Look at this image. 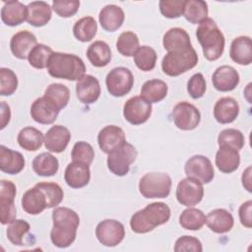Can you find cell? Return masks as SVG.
Wrapping results in <instances>:
<instances>
[{"label":"cell","mask_w":252,"mask_h":252,"mask_svg":"<svg viewBox=\"0 0 252 252\" xmlns=\"http://www.w3.org/2000/svg\"><path fill=\"white\" fill-rule=\"evenodd\" d=\"M216 165L220 171L223 173H231L235 171L240 163V156L238 151L221 146L216 154Z\"/></svg>","instance_id":"cell-31"},{"label":"cell","mask_w":252,"mask_h":252,"mask_svg":"<svg viewBox=\"0 0 252 252\" xmlns=\"http://www.w3.org/2000/svg\"><path fill=\"white\" fill-rule=\"evenodd\" d=\"M208 227L216 233H225L231 230L234 224L232 215L225 209H216L206 217Z\"/></svg>","instance_id":"cell-28"},{"label":"cell","mask_w":252,"mask_h":252,"mask_svg":"<svg viewBox=\"0 0 252 252\" xmlns=\"http://www.w3.org/2000/svg\"><path fill=\"white\" fill-rule=\"evenodd\" d=\"M24 156L5 146H0V169L8 174H18L25 167Z\"/></svg>","instance_id":"cell-25"},{"label":"cell","mask_w":252,"mask_h":252,"mask_svg":"<svg viewBox=\"0 0 252 252\" xmlns=\"http://www.w3.org/2000/svg\"><path fill=\"white\" fill-rule=\"evenodd\" d=\"M251 212H252V201L251 200H248V201L244 202L243 204H241L239 207V210H238L240 222L243 226H245L247 228H250L252 226Z\"/></svg>","instance_id":"cell-52"},{"label":"cell","mask_w":252,"mask_h":252,"mask_svg":"<svg viewBox=\"0 0 252 252\" xmlns=\"http://www.w3.org/2000/svg\"><path fill=\"white\" fill-rule=\"evenodd\" d=\"M198 59V54L193 47L186 50L169 51L162 58L161 69L167 76L176 77L194 68Z\"/></svg>","instance_id":"cell-5"},{"label":"cell","mask_w":252,"mask_h":252,"mask_svg":"<svg viewBox=\"0 0 252 252\" xmlns=\"http://www.w3.org/2000/svg\"><path fill=\"white\" fill-rule=\"evenodd\" d=\"M213 86L220 92H230L239 84V74L231 66L223 65L216 69L212 76Z\"/></svg>","instance_id":"cell-18"},{"label":"cell","mask_w":252,"mask_h":252,"mask_svg":"<svg viewBox=\"0 0 252 252\" xmlns=\"http://www.w3.org/2000/svg\"><path fill=\"white\" fill-rule=\"evenodd\" d=\"M36 185L44 192L48 200V209L54 208L62 202L64 193L59 184L54 182H39L36 183Z\"/></svg>","instance_id":"cell-46"},{"label":"cell","mask_w":252,"mask_h":252,"mask_svg":"<svg viewBox=\"0 0 252 252\" xmlns=\"http://www.w3.org/2000/svg\"><path fill=\"white\" fill-rule=\"evenodd\" d=\"M239 114L238 102L229 96L220 97L214 106V117L220 124L233 122Z\"/></svg>","instance_id":"cell-24"},{"label":"cell","mask_w":252,"mask_h":252,"mask_svg":"<svg viewBox=\"0 0 252 252\" xmlns=\"http://www.w3.org/2000/svg\"><path fill=\"white\" fill-rule=\"evenodd\" d=\"M137 150L127 142L108 154L107 167L111 173L117 176H124L129 172L130 165L137 158Z\"/></svg>","instance_id":"cell-7"},{"label":"cell","mask_w":252,"mask_h":252,"mask_svg":"<svg viewBox=\"0 0 252 252\" xmlns=\"http://www.w3.org/2000/svg\"><path fill=\"white\" fill-rule=\"evenodd\" d=\"M18 88L17 75L9 68L0 69V94L11 95Z\"/></svg>","instance_id":"cell-47"},{"label":"cell","mask_w":252,"mask_h":252,"mask_svg":"<svg viewBox=\"0 0 252 252\" xmlns=\"http://www.w3.org/2000/svg\"><path fill=\"white\" fill-rule=\"evenodd\" d=\"M162 44L167 52L186 50L192 47L190 36L181 28H171L163 35Z\"/></svg>","instance_id":"cell-29"},{"label":"cell","mask_w":252,"mask_h":252,"mask_svg":"<svg viewBox=\"0 0 252 252\" xmlns=\"http://www.w3.org/2000/svg\"><path fill=\"white\" fill-rule=\"evenodd\" d=\"M168 87L165 82L153 79L144 83L141 89V96L150 103H156L162 100L167 94Z\"/></svg>","instance_id":"cell-33"},{"label":"cell","mask_w":252,"mask_h":252,"mask_svg":"<svg viewBox=\"0 0 252 252\" xmlns=\"http://www.w3.org/2000/svg\"><path fill=\"white\" fill-rule=\"evenodd\" d=\"M105 85L111 95L116 97L124 96L132 90L134 77L128 68L116 67L106 75Z\"/></svg>","instance_id":"cell-8"},{"label":"cell","mask_w":252,"mask_h":252,"mask_svg":"<svg viewBox=\"0 0 252 252\" xmlns=\"http://www.w3.org/2000/svg\"><path fill=\"white\" fill-rule=\"evenodd\" d=\"M126 142L124 131L115 125H107L102 128L97 135V143L100 150L105 154H110Z\"/></svg>","instance_id":"cell-15"},{"label":"cell","mask_w":252,"mask_h":252,"mask_svg":"<svg viewBox=\"0 0 252 252\" xmlns=\"http://www.w3.org/2000/svg\"><path fill=\"white\" fill-rule=\"evenodd\" d=\"M241 181L243 187L248 191L251 192V166H248L242 173Z\"/></svg>","instance_id":"cell-54"},{"label":"cell","mask_w":252,"mask_h":252,"mask_svg":"<svg viewBox=\"0 0 252 252\" xmlns=\"http://www.w3.org/2000/svg\"><path fill=\"white\" fill-rule=\"evenodd\" d=\"M157 57V52L153 47L142 45L134 54V62L140 70L148 72L156 67Z\"/></svg>","instance_id":"cell-40"},{"label":"cell","mask_w":252,"mask_h":252,"mask_svg":"<svg viewBox=\"0 0 252 252\" xmlns=\"http://www.w3.org/2000/svg\"><path fill=\"white\" fill-rule=\"evenodd\" d=\"M229 56L239 65H249L252 62V41L249 36L241 35L234 38L230 45Z\"/></svg>","instance_id":"cell-26"},{"label":"cell","mask_w":252,"mask_h":252,"mask_svg":"<svg viewBox=\"0 0 252 252\" xmlns=\"http://www.w3.org/2000/svg\"><path fill=\"white\" fill-rule=\"evenodd\" d=\"M87 57L93 66L104 67L111 60L110 47L105 41L96 40L89 46Z\"/></svg>","instance_id":"cell-34"},{"label":"cell","mask_w":252,"mask_h":252,"mask_svg":"<svg viewBox=\"0 0 252 252\" xmlns=\"http://www.w3.org/2000/svg\"><path fill=\"white\" fill-rule=\"evenodd\" d=\"M100 85L98 80L92 75H85L76 84V94L84 104L95 102L100 95Z\"/></svg>","instance_id":"cell-16"},{"label":"cell","mask_w":252,"mask_h":252,"mask_svg":"<svg viewBox=\"0 0 252 252\" xmlns=\"http://www.w3.org/2000/svg\"><path fill=\"white\" fill-rule=\"evenodd\" d=\"M71 158L73 161L90 165L94 158V148L87 142H77L72 149Z\"/></svg>","instance_id":"cell-45"},{"label":"cell","mask_w":252,"mask_h":252,"mask_svg":"<svg viewBox=\"0 0 252 252\" xmlns=\"http://www.w3.org/2000/svg\"><path fill=\"white\" fill-rule=\"evenodd\" d=\"M179 223L185 229L199 230L206 223V216L199 209L188 208L179 216Z\"/></svg>","instance_id":"cell-39"},{"label":"cell","mask_w":252,"mask_h":252,"mask_svg":"<svg viewBox=\"0 0 252 252\" xmlns=\"http://www.w3.org/2000/svg\"><path fill=\"white\" fill-rule=\"evenodd\" d=\"M80 7V1H65L54 0L52 2L53 11L62 18H69L74 16Z\"/></svg>","instance_id":"cell-50"},{"label":"cell","mask_w":252,"mask_h":252,"mask_svg":"<svg viewBox=\"0 0 252 252\" xmlns=\"http://www.w3.org/2000/svg\"><path fill=\"white\" fill-rule=\"evenodd\" d=\"M60 110L49 102L44 96L36 98L31 106L32 118L39 124H52Z\"/></svg>","instance_id":"cell-21"},{"label":"cell","mask_w":252,"mask_h":252,"mask_svg":"<svg viewBox=\"0 0 252 252\" xmlns=\"http://www.w3.org/2000/svg\"><path fill=\"white\" fill-rule=\"evenodd\" d=\"M53 53L54 52L51 47L42 43H37L30 52L28 60L32 67L35 69H44L47 68L48 62Z\"/></svg>","instance_id":"cell-41"},{"label":"cell","mask_w":252,"mask_h":252,"mask_svg":"<svg viewBox=\"0 0 252 252\" xmlns=\"http://www.w3.org/2000/svg\"><path fill=\"white\" fill-rule=\"evenodd\" d=\"M71 140L70 131L62 125L52 126L44 136V146L51 153H62Z\"/></svg>","instance_id":"cell-19"},{"label":"cell","mask_w":252,"mask_h":252,"mask_svg":"<svg viewBox=\"0 0 252 252\" xmlns=\"http://www.w3.org/2000/svg\"><path fill=\"white\" fill-rule=\"evenodd\" d=\"M125 19L123 10L114 4H109L103 7L98 15V20L101 28L106 32H115L118 30Z\"/></svg>","instance_id":"cell-27"},{"label":"cell","mask_w":252,"mask_h":252,"mask_svg":"<svg viewBox=\"0 0 252 252\" xmlns=\"http://www.w3.org/2000/svg\"><path fill=\"white\" fill-rule=\"evenodd\" d=\"M196 36L207 60L215 61L222 55L225 39L221 31L213 19L207 18L199 24L196 31Z\"/></svg>","instance_id":"cell-3"},{"label":"cell","mask_w":252,"mask_h":252,"mask_svg":"<svg viewBox=\"0 0 252 252\" xmlns=\"http://www.w3.org/2000/svg\"><path fill=\"white\" fill-rule=\"evenodd\" d=\"M171 115L175 126L184 131L195 129L201 121L199 109L187 101H180L175 104Z\"/></svg>","instance_id":"cell-9"},{"label":"cell","mask_w":252,"mask_h":252,"mask_svg":"<svg viewBox=\"0 0 252 252\" xmlns=\"http://www.w3.org/2000/svg\"><path fill=\"white\" fill-rule=\"evenodd\" d=\"M32 169L39 176H53L59 168L58 159L49 153H41L32 160Z\"/></svg>","instance_id":"cell-35"},{"label":"cell","mask_w":252,"mask_h":252,"mask_svg":"<svg viewBox=\"0 0 252 252\" xmlns=\"http://www.w3.org/2000/svg\"><path fill=\"white\" fill-rule=\"evenodd\" d=\"M95 236L104 246L114 247L118 245L125 236L124 225L115 220H104L97 223Z\"/></svg>","instance_id":"cell-11"},{"label":"cell","mask_w":252,"mask_h":252,"mask_svg":"<svg viewBox=\"0 0 252 252\" xmlns=\"http://www.w3.org/2000/svg\"><path fill=\"white\" fill-rule=\"evenodd\" d=\"M27 22L33 27L45 26L51 19V7L44 1H33L28 6Z\"/></svg>","instance_id":"cell-30"},{"label":"cell","mask_w":252,"mask_h":252,"mask_svg":"<svg viewBox=\"0 0 252 252\" xmlns=\"http://www.w3.org/2000/svg\"><path fill=\"white\" fill-rule=\"evenodd\" d=\"M139 48V38L133 32H122L116 40V49L120 54L126 57L134 56Z\"/></svg>","instance_id":"cell-43"},{"label":"cell","mask_w":252,"mask_h":252,"mask_svg":"<svg viewBox=\"0 0 252 252\" xmlns=\"http://www.w3.org/2000/svg\"><path fill=\"white\" fill-rule=\"evenodd\" d=\"M31 225L24 220H14L11 221L7 228L8 240L16 246L24 245V236L30 231Z\"/></svg>","instance_id":"cell-42"},{"label":"cell","mask_w":252,"mask_h":252,"mask_svg":"<svg viewBox=\"0 0 252 252\" xmlns=\"http://www.w3.org/2000/svg\"><path fill=\"white\" fill-rule=\"evenodd\" d=\"M16 185L9 180L2 179L0 182V219L2 224H8L16 219Z\"/></svg>","instance_id":"cell-14"},{"label":"cell","mask_w":252,"mask_h":252,"mask_svg":"<svg viewBox=\"0 0 252 252\" xmlns=\"http://www.w3.org/2000/svg\"><path fill=\"white\" fill-rule=\"evenodd\" d=\"M18 144L21 148L29 152L37 151L44 142V137L41 131L38 129L28 126L23 128L17 137Z\"/></svg>","instance_id":"cell-32"},{"label":"cell","mask_w":252,"mask_h":252,"mask_svg":"<svg viewBox=\"0 0 252 252\" xmlns=\"http://www.w3.org/2000/svg\"><path fill=\"white\" fill-rule=\"evenodd\" d=\"M207 90V84L201 73L194 74L187 83V92L194 99L202 97Z\"/></svg>","instance_id":"cell-49"},{"label":"cell","mask_w":252,"mask_h":252,"mask_svg":"<svg viewBox=\"0 0 252 252\" xmlns=\"http://www.w3.org/2000/svg\"><path fill=\"white\" fill-rule=\"evenodd\" d=\"M11 118V109L10 106L5 102H1V129H4L7 124L10 122Z\"/></svg>","instance_id":"cell-53"},{"label":"cell","mask_w":252,"mask_h":252,"mask_svg":"<svg viewBox=\"0 0 252 252\" xmlns=\"http://www.w3.org/2000/svg\"><path fill=\"white\" fill-rule=\"evenodd\" d=\"M28 8L20 1H5L1 9V20L9 27H16L27 21Z\"/></svg>","instance_id":"cell-23"},{"label":"cell","mask_w":252,"mask_h":252,"mask_svg":"<svg viewBox=\"0 0 252 252\" xmlns=\"http://www.w3.org/2000/svg\"><path fill=\"white\" fill-rule=\"evenodd\" d=\"M37 44L35 35L25 30L16 32L10 40V48L13 55L19 59L28 58L32 49Z\"/></svg>","instance_id":"cell-20"},{"label":"cell","mask_w":252,"mask_h":252,"mask_svg":"<svg viewBox=\"0 0 252 252\" xmlns=\"http://www.w3.org/2000/svg\"><path fill=\"white\" fill-rule=\"evenodd\" d=\"M171 178L164 172L146 173L139 181V191L147 199L166 198L171 189Z\"/></svg>","instance_id":"cell-6"},{"label":"cell","mask_w":252,"mask_h":252,"mask_svg":"<svg viewBox=\"0 0 252 252\" xmlns=\"http://www.w3.org/2000/svg\"><path fill=\"white\" fill-rule=\"evenodd\" d=\"M64 179L71 188L79 189L85 187L91 179L90 165L76 161L70 162L65 169Z\"/></svg>","instance_id":"cell-22"},{"label":"cell","mask_w":252,"mask_h":252,"mask_svg":"<svg viewBox=\"0 0 252 252\" xmlns=\"http://www.w3.org/2000/svg\"><path fill=\"white\" fill-rule=\"evenodd\" d=\"M43 96L55 107L61 110L69 102L70 91L65 85L54 83L46 88Z\"/></svg>","instance_id":"cell-38"},{"label":"cell","mask_w":252,"mask_h":252,"mask_svg":"<svg viewBox=\"0 0 252 252\" xmlns=\"http://www.w3.org/2000/svg\"><path fill=\"white\" fill-rule=\"evenodd\" d=\"M245 139L241 131L233 128H228L220 131L218 136V144L220 147H229L236 151H239L243 148Z\"/></svg>","instance_id":"cell-44"},{"label":"cell","mask_w":252,"mask_h":252,"mask_svg":"<svg viewBox=\"0 0 252 252\" xmlns=\"http://www.w3.org/2000/svg\"><path fill=\"white\" fill-rule=\"evenodd\" d=\"M185 0H160L159 11L162 16L168 19H176L183 15Z\"/></svg>","instance_id":"cell-48"},{"label":"cell","mask_w":252,"mask_h":252,"mask_svg":"<svg viewBox=\"0 0 252 252\" xmlns=\"http://www.w3.org/2000/svg\"><path fill=\"white\" fill-rule=\"evenodd\" d=\"M187 177L197 179L202 184L210 183L215 177L212 161L205 156L195 155L191 157L184 166Z\"/></svg>","instance_id":"cell-10"},{"label":"cell","mask_w":252,"mask_h":252,"mask_svg":"<svg viewBox=\"0 0 252 252\" xmlns=\"http://www.w3.org/2000/svg\"><path fill=\"white\" fill-rule=\"evenodd\" d=\"M53 226L50 239L58 248L69 247L76 239L77 229L80 224L78 214L66 207H57L52 212Z\"/></svg>","instance_id":"cell-1"},{"label":"cell","mask_w":252,"mask_h":252,"mask_svg":"<svg viewBox=\"0 0 252 252\" xmlns=\"http://www.w3.org/2000/svg\"><path fill=\"white\" fill-rule=\"evenodd\" d=\"M48 74L56 79L79 81L85 76L84 61L75 54L54 52L47 65Z\"/></svg>","instance_id":"cell-4"},{"label":"cell","mask_w":252,"mask_h":252,"mask_svg":"<svg viewBox=\"0 0 252 252\" xmlns=\"http://www.w3.org/2000/svg\"><path fill=\"white\" fill-rule=\"evenodd\" d=\"M174 251L175 252H182V251L202 252L203 246L201 241L198 238L190 235H183L175 241Z\"/></svg>","instance_id":"cell-51"},{"label":"cell","mask_w":252,"mask_h":252,"mask_svg":"<svg viewBox=\"0 0 252 252\" xmlns=\"http://www.w3.org/2000/svg\"><path fill=\"white\" fill-rule=\"evenodd\" d=\"M169 219V207L162 202H154L131 217L130 226L135 233H147L167 222Z\"/></svg>","instance_id":"cell-2"},{"label":"cell","mask_w":252,"mask_h":252,"mask_svg":"<svg viewBox=\"0 0 252 252\" xmlns=\"http://www.w3.org/2000/svg\"><path fill=\"white\" fill-rule=\"evenodd\" d=\"M208 5L202 0H185L183 16L191 24H200L208 18Z\"/></svg>","instance_id":"cell-36"},{"label":"cell","mask_w":252,"mask_h":252,"mask_svg":"<svg viewBox=\"0 0 252 252\" xmlns=\"http://www.w3.org/2000/svg\"><path fill=\"white\" fill-rule=\"evenodd\" d=\"M152 114V104L142 96L130 97L123 106L124 118L132 125H140L148 121Z\"/></svg>","instance_id":"cell-13"},{"label":"cell","mask_w":252,"mask_h":252,"mask_svg":"<svg viewBox=\"0 0 252 252\" xmlns=\"http://www.w3.org/2000/svg\"><path fill=\"white\" fill-rule=\"evenodd\" d=\"M203 197V184L197 179L186 177L178 183L176 188V199L181 205L193 207L200 203Z\"/></svg>","instance_id":"cell-12"},{"label":"cell","mask_w":252,"mask_h":252,"mask_svg":"<svg viewBox=\"0 0 252 252\" xmlns=\"http://www.w3.org/2000/svg\"><path fill=\"white\" fill-rule=\"evenodd\" d=\"M21 203L24 211L30 215H38L48 209V200L36 184L24 193Z\"/></svg>","instance_id":"cell-17"},{"label":"cell","mask_w":252,"mask_h":252,"mask_svg":"<svg viewBox=\"0 0 252 252\" xmlns=\"http://www.w3.org/2000/svg\"><path fill=\"white\" fill-rule=\"evenodd\" d=\"M96 32L97 24L95 20L91 16L81 18L75 23L73 27L74 36L82 42L91 41L95 36Z\"/></svg>","instance_id":"cell-37"}]
</instances>
